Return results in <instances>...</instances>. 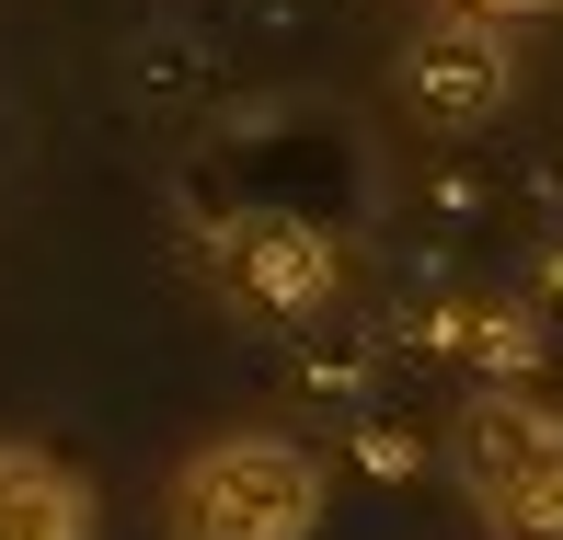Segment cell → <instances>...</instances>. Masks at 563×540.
I'll list each match as a JSON object with an SVG mask.
<instances>
[{
	"label": "cell",
	"instance_id": "cell-2",
	"mask_svg": "<svg viewBox=\"0 0 563 540\" xmlns=\"http://www.w3.org/2000/svg\"><path fill=\"white\" fill-rule=\"evenodd\" d=\"M460 495L495 540H563V415L552 403H472L460 415Z\"/></svg>",
	"mask_w": 563,
	"mask_h": 540
},
{
	"label": "cell",
	"instance_id": "cell-4",
	"mask_svg": "<svg viewBox=\"0 0 563 540\" xmlns=\"http://www.w3.org/2000/svg\"><path fill=\"white\" fill-rule=\"evenodd\" d=\"M402 92H415L426 126H483L506 104V35L483 12H438L415 46H402Z\"/></svg>",
	"mask_w": 563,
	"mask_h": 540
},
{
	"label": "cell",
	"instance_id": "cell-1",
	"mask_svg": "<svg viewBox=\"0 0 563 540\" xmlns=\"http://www.w3.org/2000/svg\"><path fill=\"white\" fill-rule=\"evenodd\" d=\"M162 529L173 540H311L322 529V460L276 426L196 437L162 483Z\"/></svg>",
	"mask_w": 563,
	"mask_h": 540
},
{
	"label": "cell",
	"instance_id": "cell-3",
	"mask_svg": "<svg viewBox=\"0 0 563 540\" xmlns=\"http://www.w3.org/2000/svg\"><path fill=\"white\" fill-rule=\"evenodd\" d=\"M208 265H219L230 311H253V322H299V311H322V299H334L345 253L322 242L311 219H288V208H242V219L208 242Z\"/></svg>",
	"mask_w": 563,
	"mask_h": 540
},
{
	"label": "cell",
	"instance_id": "cell-6",
	"mask_svg": "<svg viewBox=\"0 0 563 540\" xmlns=\"http://www.w3.org/2000/svg\"><path fill=\"white\" fill-rule=\"evenodd\" d=\"M460 12H483V23H506V12H563V0H460Z\"/></svg>",
	"mask_w": 563,
	"mask_h": 540
},
{
	"label": "cell",
	"instance_id": "cell-5",
	"mask_svg": "<svg viewBox=\"0 0 563 540\" xmlns=\"http://www.w3.org/2000/svg\"><path fill=\"white\" fill-rule=\"evenodd\" d=\"M92 483L69 472V460L23 449V437H0V540H92Z\"/></svg>",
	"mask_w": 563,
	"mask_h": 540
}]
</instances>
